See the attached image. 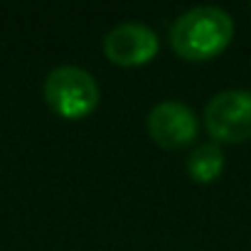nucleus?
Returning a JSON list of instances; mask_svg holds the SVG:
<instances>
[{
	"label": "nucleus",
	"mask_w": 251,
	"mask_h": 251,
	"mask_svg": "<svg viewBox=\"0 0 251 251\" xmlns=\"http://www.w3.org/2000/svg\"><path fill=\"white\" fill-rule=\"evenodd\" d=\"M234 37V20L217 5H200L182 13L170 27V47L187 62H204L222 54Z\"/></svg>",
	"instance_id": "obj_1"
},
{
	"label": "nucleus",
	"mask_w": 251,
	"mask_h": 251,
	"mask_svg": "<svg viewBox=\"0 0 251 251\" xmlns=\"http://www.w3.org/2000/svg\"><path fill=\"white\" fill-rule=\"evenodd\" d=\"M45 101L62 118H84L99 106V84L81 67H57L45 79Z\"/></svg>",
	"instance_id": "obj_2"
},
{
	"label": "nucleus",
	"mask_w": 251,
	"mask_h": 251,
	"mask_svg": "<svg viewBox=\"0 0 251 251\" xmlns=\"http://www.w3.org/2000/svg\"><path fill=\"white\" fill-rule=\"evenodd\" d=\"M202 118L214 143L251 141V91L226 89L214 94L207 101Z\"/></svg>",
	"instance_id": "obj_3"
},
{
	"label": "nucleus",
	"mask_w": 251,
	"mask_h": 251,
	"mask_svg": "<svg viewBox=\"0 0 251 251\" xmlns=\"http://www.w3.org/2000/svg\"><path fill=\"white\" fill-rule=\"evenodd\" d=\"M146 126H148L151 138L160 148H168V151L190 146L197 138V131H200L195 111L187 103L173 101V99L155 103L148 113Z\"/></svg>",
	"instance_id": "obj_4"
},
{
	"label": "nucleus",
	"mask_w": 251,
	"mask_h": 251,
	"mask_svg": "<svg viewBox=\"0 0 251 251\" xmlns=\"http://www.w3.org/2000/svg\"><path fill=\"white\" fill-rule=\"evenodd\" d=\"M160 50V40L153 27L143 23H121L103 37V54L118 67L148 64Z\"/></svg>",
	"instance_id": "obj_5"
},
{
	"label": "nucleus",
	"mask_w": 251,
	"mask_h": 251,
	"mask_svg": "<svg viewBox=\"0 0 251 251\" xmlns=\"http://www.w3.org/2000/svg\"><path fill=\"white\" fill-rule=\"evenodd\" d=\"M224 151L219 143L209 141V143H202L197 146L190 155H187V163H185V170L187 175L195 180V182H214L222 173H224Z\"/></svg>",
	"instance_id": "obj_6"
}]
</instances>
